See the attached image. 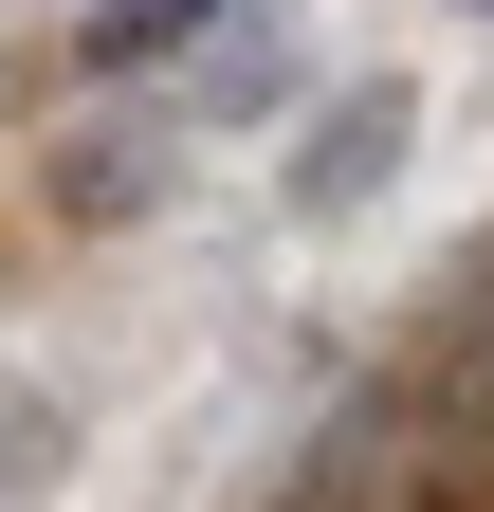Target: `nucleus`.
Here are the masks:
<instances>
[{
    "mask_svg": "<svg viewBox=\"0 0 494 512\" xmlns=\"http://www.w3.org/2000/svg\"><path fill=\"white\" fill-rule=\"evenodd\" d=\"M275 110H293V19L220 0V19L165 55V128H183V147H220V128H275Z\"/></svg>",
    "mask_w": 494,
    "mask_h": 512,
    "instance_id": "nucleus-3",
    "label": "nucleus"
},
{
    "mask_svg": "<svg viewBox=\"0 0 494 512\" xmlns=\"http://www.w3.org/2000/svg\"><path fill=\"white\" fill-rule=\"evenodd\" d=\"M403 147H421V74H348L330 110H293L275 202H293V220H366V202L403 183Z\"/></svg>",
    "mask_w": 494,
    "mask_h": 512,
    "instance_id": "nucleus-1",
    "label": "nucleus"
},
{
    "mask_svg": "<svg viewBox=\"0 0 494 512\" xmlns=\"http://www.w3.org/2000/svg\"><path fill=\"white\" fill-rule=\"evenodd\" d=\"M202 19H220V0H92V19L55 37V74H92V92H147V74H165V55L202 37Z\"/></svg>",
    "mask_w": 494,
    "mask_h": 512,
    "instance_id": "nucleus-4",
    "label": "nucleus"
},
{
    "mask_svg": "<svg viewBox=\"0 0 494 512\" xmlns=\"http://www.w3.org/2000/svg\"><path fill=\"white\" fill-rule=\"evenodd\" d=\"M440 19H494V0H440Z\"/></svg>",
    "mask_w": 494,
    "mask_h": 512,
    "instance_id": "nucleus-6",
    "label": "nucleus"
},
{
    "mask_svg": "<svg viewBox=\"0 0 494 512\" xmlns=\"http://www.w3.org/2000/svg\"><path fill=\"white\" fill-rule=\"evenodd\" d=\"M55 458H74V403L0 366V494H55Z\"/></svg>",
    "mask_w": 494,
    "mask_h": 512,
    "instance_id": "nucleus-5",
    "label": "nucleus"
},
{
    "mask_svg": "<svg viewBox=\"0 0 494 512\" xmlns=\"http://www.w3.org/2000/svg\"><path fill=\"white\" fill-rule=\"evenodd\" d=\"M183 202V128L165 110H110V128H74V147L37 165V220L55 238H129V220H165Z\"/></svg>",
    "mask_w": 494,
    "mask_h": 512,
    "instance_id": "nucleus-2",
    "label": "nucleus"
}]
</instances>
